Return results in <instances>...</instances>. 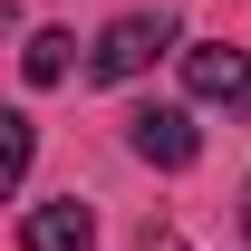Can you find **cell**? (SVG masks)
<instances>
[{
    "mask_svg": "<svg viewBox=\"0 0 251 251\" xmlns=\"http://www.w3.org/2000/svg\"><path fill=\"white\" fill-rule=\"evenodd\" d=\"M164 49H174V10H126V20L97 29V58H87V68L106 77V87H126V77H145Z\"/></svg>",
    "mask_w": 251,
    "mask_h": 251,
    "instance_id": "cell-1",
    "label": "cell"
},
{
    "mask_svg": "<svg viewBox=\"0 0 251 251\" xmlns=\"http://www.w3.org/2000/svg\"><path fill=\"white\" fill-rule=\"evenodd\" d=\"M184 87L203 97V106H232V116H251V58H242V49H222V39L184 49Z\"/></svg>",
    "mask_w": 251,
    "mask_h": 251,
    "instance_id": "cell-2",
    "label": "cell"
},
{
    "mask_svg": "<svg viewBox=\"0 0 251 251\" xmlns=\"http://www.w3.org/2000/svg\"><path fill=\"white\" fill-rule=\"evenodd\" d=\"M126 145L145 164H164V174H184V164L203 155V126H193L184 106H145V116H126Z\"/></svg>",
    "mask_w": 251,
    "mask_h": 251,
    "instance_id": "cell-3",
    "label": "cell"
},
{
    "mask_svg": "<svg viewBox=\"0 0 251 251\" xmlns=\"http://www.w3.org/2000/svg\"><path fill=\"white\" fill-rule=\"evenodd\" d=\"M20 251H97V213L77 193H58V203H39V213L20 222Z\"/></svg>",
    "mask_w": 251,
    "mask_h": 251,
    "instance_id": "cell-4",
    "label": "cell"
},
{
    "mask_svg": "<svg viewBox=\"0 0 251 251\" xmlns=\"http://www.w3.org/2000/svg\"><path fill=\"white\" fill-rule=\"evenodd\" d=\"M29 155H39V126H29V106H0V203L29 184Z\"/></svg>",
    "mask_w": 251,
    "mask_h": 251,
    "instance_id": "cell-5",
    "label": "cell"
},
{
    "mask_svg": "<svg viewBox=\"0 0 251 251\" xmlns=\"http://www.w3.org/2000/svg\"><path fill=\"white\" fill-rule=\"evenodd\" d=\"M68 68H77V39H68V29H29V49H20V77H29V87H58Z\"/></svg>",
    "mask_w": 251,
    "mask_h": 251,
    "instance_id": "cell-6",
    "label": "cell"
},
{
    "mask_svg": "<svg viewBox=\"0 0 251 251\" xmlns=\"http://www.w3.org/2000/svg\"><path fill=\"white\" fill-rule=\"evenodd\" d=\"M135 251H193L184 232H164V222H145V232H135Z\"/></svg>",
    "mask_w": 251,
    "mask_h": 251,
    "instance_id": "cell-7",
    "label": "cell"
}]
</instances>
